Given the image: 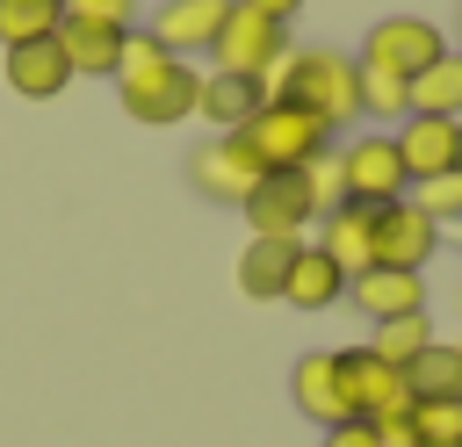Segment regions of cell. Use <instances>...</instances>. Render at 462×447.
<instances>
[{"instance_id": "obj_10", "label": "cell", "mask_w": 462, "mask_h": 447, "mask_svg": "<svg viewBox=\"0 0 462 447\" xmlns=\"http://www.w3.org/2000/svg\"><path fill=\"white\" fill-rule=\"evenodd\" d=\"M245 224H253V238H303V231L318 224L303 173H267V180L245 195Z\"/></svg>"}, {"instance_id": "obj_2", "label": "cell", "mask_w": 462, "mask_h": 447, "mask_svg": "<svg viewBox=\"0 0 462 447\" xmlns=\"http://www.w3.org/2000/svg\"><path fill=\"white\" fill-rule=\"evenodd\" d=\"M267 101H296L310 108L332 137L346 123H361V65L332 43H310V50H289L274 72H267Z\"/></svg>"}, {"instance_id": "obj_18", "label": "cell", "mask_w": 462, "mask_h": 447, "mask_svg": "<svg viewBox=\"0 0 462 447\" xmlns=\"http://www.w3.org/2000/svg\"><path fill=\"white\" fill-rule=\"evenodd\" d=\"M58 43H65V58H72V79H79V72H87V79H116V65H123V43H130V29L65 14V22H58Z\"/></svg>"}, {"instance_id": "obj_16", "label": "cell", "mask_w": 462, "mask_h": 447, "mask_svg": "<svg viewBox=\"0 0 462 447\" xmlns=\"http://www.w3.org/2000/svg\"><path fill=\"white\" fill-rule=\"evenodd\" d=\"M7 87H14L22 101H58V94L72 87V58H65V43H58V36L14 43V50H7Z\"/></svg>"}, {"instance_id": "obj_30", "label": "cell", "mask_w": 462, "mask_h": 447, "mask_svg": "<svg viewBox=\"0 0 462 447\" xmlns=\"http://www.w3.org/2000/svg\"><path fill=\"white\" fill-rule=\"evenodd\" d=\"M325 447H383V425H368V418H346V425H325Z\"/></svg>"}, {"instance_id": "obj_5", "label": "cell", "mask_w": 462, "mask_h": 447, "mask_svg": "<svg viewBox=\"0 0 462 447\" xmlns=\"http://www.w3.org/2000/svg\"><path fill=\"white\" fill-rule=\"evenodd\" d=\"M289 50H296V43H289V22H274V14H260V7H245V0H231L224 29H217V43H209L217 72H245V79H260V87H267V72H274Z\"/></svg>"}, {"instance_id": "obj_28", "label": "cell", "mask_w": 462, "mask_h": 447, "mask_svg": "<svg viewBox=\"0 0 462 447\" xmlns=\"http://www.w3.org/2000/svg\"><path fill=\"white\" fill-rule=\"evenodd\" d=\"M411 202H419V209H426L440 231H448V224H462V166H455V173H433V180H419V187H411Z\"/></svg>"}, {"instance_id": "obj_31", "label": "cell", "mask_w": 462, "mask_h": 447, "mask_svg": "<svg viewBox=\"0 0 462 447\" xmlns=\"http://www.w3.org/2000/svg\"><path fill=\"white\" fill-rule=\"evenodd\" d=\"M245 7H260V14H274V22H296V14H303V0H245Z\"/></svg>"}, {"instance_id": "obj_12", "label": "cell", "mask_w": 462, "mask_h": 447, "mask_svg": "<svg viewBox=\"0 0 462 447\" xmlns=\"http://www.w3.org/2000/svg\"><path fill=\"white\" fill-rule=\"evenodd\" d=\"M224 14H231V0H159L152 22H144V36H152L159 50H173V58H202V50L217 43Z\"/></svg>"}, {"instance_id": "obj_9", "label": "cell", "mask_w": 462, "mask_h": 447, "mask_svg": "<svg viewBox=\"0 0 462 447\" xmlns=\"http://www.w3.org/2000/svg\"><path fill=\"white\" fill-rule=\"evenodd\" d=\"M440 252V224L404 195V202H383L375 209V267H404V274H426V260Z\"/></svg>"}, {"instance_id": "obj_33", "label": "cell", "mask_w": 462, "mask_h": 447, "mask_svg": "<svg viewBox=\"0 0 462 447\" xmlns=\"http://www.w3.org/2000/svg\"><path fill=\"white\" fill-rule=\"evenodd\" d=\"M448 346H455V353H462V332H455V339H448Z\"/></svg>"}, {"instance_id": "obj_8", "label": "cell", "mask_w": 462, "mask_h": 447, "mask_svg": "<svg viewBox=\"0 0 462 447\" xmlns=\"http://www.w3.org/2000/svg\"><path fill=\"white\" fill-rule=\"evenodd\" d=\"M433 58H448V36H440V22H426V14H383V22L361 36V65H383V72H397V79H419Z\"/></svg>"}, {"instance_id": "obj_17", "label": "cell", "mask_w": 462, "mask_h": 447, "mask_svg": "<svg viewBox=\"0 0 462 447\" xmlns=\"http://www.w3.org/2000/svg\"><path fill=\"white\" fill-rule=\"evenodd\" d=\"M260 101H267V87L260 79H245V72H202V87H195V115L209 123V130H245L253 115H260Z\"/></svg>"}, {"instance_id": "obj_19", "label": "cell", "mask_w": 462, "mask_h": 447, "mask_svg": "<svg viewBox=\"0 0 462 447\" xmlns=\"http://www.w3.org/2000/svg\"><path fill=\"white\" fill-rule=\"evenodd\" d=\"M318 245L346 267V281H354V274H368V267H375V209L339 202L332 216H318Z\"/></svg>"}, {"instance_id": "obj_7", "label": "cell", "mask_w": 462, "mask_h": 447, "mask_svg": "<svg viewBox=\"0 0 462 447\" xmlns=\"http://www.w3.org/2000/svg\"><path fill=\"white\" fill-rule=\"evenodd\" d=\"M339 375H346V411H354V418H368V425L411 418V382H404V368L375 360L368 346H339Z\"/></svg>"}, {"instance_id": "obj_29", "label": "cell", "mask_w": 462, "mask_h": 447, "mask_svg": "<svg viewBox=\"0 0 462 447\" xmlns=\"http://www.w3.org/2000/svg\"><path fill=\"white\" fill-rule=\"evenodd\" d=\"M65 14H79V22H116V29H137V0H65Z\"/></svg>"}, {"instance_id": "obj_14", "label": "cell", "mask_w": 462, "mask_h": 447, "mask_svg": "<svg viewBox=\"0 0 462 447\" xmlns=\"http://www.w3.org/2000/svg\"><path fill=\"white\" fill-rule=\"evenodd\" d=\"M346 303L368 317V324H390V317H419L426 310V274H404V267H368L346 281Z\"/></svg>"}, {"instance_id": "obj_25", "label": "cell", "mask_w": 462, "mask_h": 447, "mask_svg": "<svg viewBox=\"0 0 462 447\" xmlns=\"http://www.w3.org/2000/svg\"><path fill=\"white\" fill-rule=\"evenodd\" d=\"M354 65H361V58H354ZM361 115L404 123V115H411V79H397V72H383V65H361Z\"/></svg>"}, {"instance_id": "obj_32", "label": "cell", "mask_w": 462, "mask_h": 447, "mask_svg": "<svg viewBox=\"0 0 462 447\" xmlns=\"http://www.w3.org/2000/svg\"><path fill=\"white\" fill-rule=\"evenodd\" d=\"M383 447H419V440H411V425L397 418V425H383Z\"/></svg>"}, {"instance_id": "obj_4", "label": "cell", "mask_w": 462, "mask_h": 447, "mask_svg": "<svg viewBox=\"0 0 462 447\" xmlns=\"http://www.w3.org/2000/svg\"><path fill=\"white\" fill-rule=\"evenodd\" d=\"M267 180V166H260V151L238 137V130H217V137H202L195 151H188V187L202 195V202H224V209H245V195Z\"/></svg>"}, {"instance_id": "obj_23", "label": "cell", "mask_w": 462, "mask_h": 447, "mask_svg": "<svg viewBox=\"0 0 462 447\" xmlns=\"http://www.w3.org/2000/svg\"><path fill=\"white\" fill-rule=\"evenodd\" d=\"M426 346H433V317H426V310H419V317L368 324V353H375V360H390V368H411Z\"/></svg>"}, {"instance_id": "obj_1", "label": "cell", "mask_w": 462, "mask_h": 447, "mask_svg": "<svg viewBox=\"0 0 462 447\" xmlns=\"http://www.w3.org/2000/svg\"><path fill=\"white\" fill-rule=\"evenodd\" d=\"M195 87H202V72H195L188 58H173V50H159L144 29H130L123 65H116V101H123L130 123H144V130L188 123V115H195Z\"/></svg>"}, {"instance_id": "obj_6", "label": "cell", "mask_w": 462, "mask_h": 447, "mask_svg": "<svg viewBox=\"0 0 462 447\" xmlns=\"http://www.w3.org/2000/svg\"><path fill=\"white\" fill-rule=\"evenodd\" d=\"M339 173H346V202H361V209H383V202H404V195H411V173H404L390 130L346 137V144H339Z\"/></svg>"}, {"instance_id": "obj_21", "label": "cell", "mask_w": 462, "mask_h": 447, "mask_svg": "<svg viewBox=\"0 0 462 447\" xmlns=\"http://www.w3.org/2000/svg\"><path fill=\"white\" fill-rule=\"evenodd\" d=\"M404 382H411V404H462V353H455L448 339H433V346L404 368Z\"/></svg>"}, {"instance_id": "obj_3", "label": "cell", "mask_w": 462, "mask_h": 447, "mask_svg": "<svg viewBox=\"0 0 462 447\" xmlns=\"http://www.w3.org/2000/svg\"><path fill=\"white\" fill-rule=\"evenodd\" d=\"M238 137L260 151V166H267V173H303L318 151H332V144H339V137H332L310 108H296V101H260V115H253Z\"/></svg>"}, {"instance_id": "obj_27", "label": "cell", "mask_w": 462, "mask_h": 447, "mask_svg": "<svg viewBox=\"0 0 462 447\" xmlns=\"http://www.w3.org/2000/svg\"><path fill=\"white\" fill-rule=\"evenodd\" d=\"M303 187H310V209H318V216H332V209L346 202V173H339V144H332V151H318V159L303 166Z\"/></svg>"}, {"instance_id": "obj_11", "label": "cell", "mask_w": 462, "mask_h": 447, "mask_svg": "<svg viewBox=\"0 0 462 447\" xmlns=\"http://www.w3.org/2000/svg\"><path fill=\"white\" fill-rule=\"evenodd\" d=\"M390 137H397V159H404L411 187L462 166V123H455V115H404Z\"/></svg>"}, {"instance_id": "obj_24", "label": "cell", "mask_w": 462, "mask_h": 447, "mask_svg": "<svg viewBox=\"0 0 462 447\" xmlns=\"http://www.w3.org/2000/svg\"><path fill=\"white\" fill-rule=\"evenodd\" d=\"M58 22H65V0H0V50L58 36Z\"/></svg>"}, {"instance_id": "obj_13", "label": "cell", "mask_w": 462, "mask_h": 447, "mask_svg": "<svg viewBox=\"0 0 462 447\" xmlns=\"http://www.w3.org/2000/svg\"><path fill=\"white\" fill-rule=\"evenodd\" d=\"M289 404L325 433V425H346L354 411H346V375H339V353H303L296 368H289Z\"/></svg>"}, {"instance_id": "obj_15", "label": "cell", "mask_w": 462, "mask_h": 447, "mask_svg": "<svg viewBox=\"0 0 462 447\" xmlns=\"http://www.w3.org/2000/svg\"><path fill=\"white\" fill-rule=\"evenodd\" d=\"M282 303H289V310H332V303H346V267H339L318 238H303V245H296V260H289Z\"/></svg>"}, {"instance_id": "obj_26", "label": "cell", "mask_w": 462, "mask_h": 447, "mask_svg": "<svg viewBox=\"0 0 462 447\" xmlns=\"http://www.w3.org/2000/svg\"><path fill=\"white\" fill-rule=\"evenodd\" d=\"M404 425L419 447H462V404H411Z\"/></svg>"}, {"instance_id": "obj_22", "label": "cell", "mask_w": 462, "mask_h": 447, "mask_svg": "<svg viewBox=\"0 0 462 447\" xmlns=\"http://www.w3.org/2000/svg\"><path fill=\"white\" fill-rule=\"evenodd\" d=\"M411 115H455V123H462V50L433 58V65L411 79Z\"/></svg>"}, {"instance_id": "obj_20", "label": "cell", "mask_w": 462, "mask_h": 447, "mask_svg": "<svg viewBox=\"0 0 462 447\" xmlns=\"http://www.w3.org/2000/svg\"><path fill=\"white\" fill-rule=\"evenodd\" d=\"M296 245L303 238H245V252H238V296L245 303H282V281H289Z\"/></svg>"}]
</instances>
